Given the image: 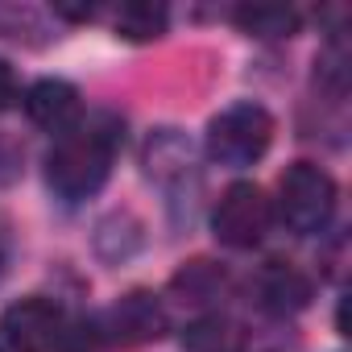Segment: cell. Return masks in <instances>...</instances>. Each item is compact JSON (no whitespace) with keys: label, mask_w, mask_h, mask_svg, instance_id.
<instances>
[{"label":"cell","mask_w":352,"mask_h":352,"mask_svg":"<svg viewBox=\"0 0 352 352\" xmlns=\"http://www.w3.org/2000/svg\"><path fill=\"white\" fill-rule=\"evenodd\" d=\"M25 112H30V120L38 129L63 137L67 129H75L83 120V100L67 79H38L25 91Z\"/></svg>","instance_id":"ba28073f"},{"label":"cell","mask_w":352,"mask_h":352,"mask_svg":"<svg viewBox=\"0 0 352 352\" xmlns=\"http://www.w3.org/2000/svg\"><path fill=\"white\" fill-rule=\"evenodd\" d=\"M270 224H274V204L265 199V191L257 183H232L212 212V228L228 249L261 245Z\"/></svg>","instance_id":"277c9868"},{"label":"cell","mask_w":352,"mask_h":352,"mask_svg":"<svg viewBox=\"0 0 352 352\" xmlns=\"http://www.w3.org/2000/svg\"><path fill=\"white\" fill-rule=\"evenodd\" d=\"M116 149H120V124L112 116L79 120L75 129H67L54 141V149L46 157V179L63 199L79 204L108 183Z\"/></svg>","instance_id":"6da1fadb"},{"label":"cell","mask_w":352,"mask_h":352,"mask_svg":"<svg viewBox=\"0 0 352 352\" xmlns=\"http://www.w3.org/2000/svg\"><path fill=\"white\" fill-rule=\"evenodd\" d=\"M100 348H104L100 327H91V323H67V331H63V340H58L54 352H100Z\"/></svg>","instance_id":"4fadbf2b"},{"label":"cell","mask_w":352,"mask_h":352,"mask_svg":"<svg viewBox=\"0 0 352 352\" xmlns=\"http://www.w3.org/2000/svg\"><path fill=\"white\" fill-rule=\"evenodd\" d=\"M13 100H17V75H13V67L5 58H0V112H5Z\"/></svg>","instance_id":"9a60e30c"},{"label":"cell","mask_w":352,"mask_h":352,"mask_svg":"<svg viewBox=\"0 0 352 352\" xmlns=\"http://www.w3.org/2000/svg\"><path fill=\"white\" fill-rule=\"evenodd\" d=\"M224 286H228V274L216 261H191V265H183L179 274H174V282H170V290L179 294L183 302H191V307L220 298Z\"/></svg>","instance_id":"30bf717a"},{"label":"cell","mask_w":352,"mask_h":352,"mask_svg":"<svg viewBox=\"0 0 352 352\" xmlns=\"http://www.w3.org/2000/svg\"><path fill=\"white\" fill-rule=\"evenodd\" d=\"M253 294L270 315H298L311 302V278L290 261H265L253 278Z\"/></svg>","instance_id":"52a82bcc"},{"label":"cell","mask_w":352,"mask_h":352,"mask_svg":"<svg viewBox=\"0 0 352 352\" xmlns=\"http://www.w3.org/2000/svg\"><path fill=\"white\" fill-rule=\"evenodd\" d=\"M166 30V9L162 5H145V0H129L116 13V34H124L129 42H149L162 38Z\"/></svg>","instance_id":"7c38bea8"},{"label":"cell","mask_w":352,"mask_h":352,"mask_svg":"<svg viewBox=\"0 0 352 352\" xmlns=\"http://www.w3.org/2000/svg\"><path fill=\"white\" fill-rule=\"evenodd\" d=\"M274 141V116L261 104H232L208 124V153L220 166H253Z\"/></svg>","instance_id":"3957f363"},{"label":"cell","mask_w":352,"mask_h":352,"mask_svg":"<svg viewBox=\"0 0 352 352\" xmlns=\"http://www.w3.org/2000/svg\"><path fill=\"white\" fill-rule=\"evenodd\" d=\"M67 311L54 298L30 294L21 302H13L5 315H0V336L13 352H54L63 331H67Z\"/></svg>","instance_id":"5b68a950"},{"label":"cell","mask_w":352,"mask_h":352,"mask_svg":"<svg viewBox=\"0 0 352 352\" xmlns=\"http://www.w3.org/2000/svg\"><path fill=\"white\" fill-rule=\"evenodd\" d=\"M100 336L108 344L120 348H137V344H153L166 336V307L157 302V294L149 290H133L124 298H116L100 323Z\"/></svg>","instance_id":"8992f818"},{"label":"cell","mask_w":352,"mask_h":352,"mask_svg":"<svg viewBox=\"0 0 352 352\" xmlns=\"http://www.w3.org/2000/svg\"><path fill=\"white\" fill-rule=\"evenodd\" d=\"M278 212L286 220V228L311 236L323 232L336 216V183L331 174L319 170L315 162H294L282 183H278Z\"/></svg>","instance_id":"7a4b0ae2"},{"label":"cell","mask_w":352,"mask_h":352,"mask_svg":"<svg viewBox=\"0 0 352 352\" xmlns=\"http://www.w3.org/2000/svg\"><path fill=\"white\" fill-rule=\"evenodd\" d=\"M21 30L38 34V13L21 9V5H0V34H5V38H21Z\"/></svg>","instance_id":"5bb4252c"},{"label":"cell","mask_w":352,"mask_h":352,"mask_svg":"<svg viewBox=\"0 0 352 352\" xmlns=\"http://www.w3.org/2000/svg\"><path fill=\"white\" fill-rule=\"evenodd\" d=\"M232 21L257 38H290L298 30V13L290 5H241Z\"/></svg>","instance_id":"8fae6325"},{"label":"cell","mask_w":352,"mask_h":352,"mask_svg":"<svg viewBox=\"0 0 352 352\" xmlns=\"http://www.w3.org/2000/svg\"><path fill=\"white\" fill-rule=\"evenodd\" d=\"M5 261H9V232L0 224V278H5Z\"/></svg>","instance_id":"2e32d148"},{"label":"cell","mask_w":352,"mask_h":352,"mask_svg":"<svg viewBox=\"0 0 352 352\" xmlns=\"http://www.w3.org/2000/svg\"><path fill=\"white\" fill-rule=\"evenodd\" d=\"M183 348L187 352H245V331H241V323H232L224 315H204L187 327Z\"/></svg>","instance_id":"9c48e42d"}]
</instances>
